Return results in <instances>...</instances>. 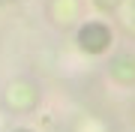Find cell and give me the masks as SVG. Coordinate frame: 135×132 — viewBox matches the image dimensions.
I'll return each mask as SVG.
<instances>
[{"label": "cell", "mask_w": 135, "mask_h": 132, "mask_svg": "<svg viewBox=\"0 0 135 132\" xmlns=\"http://www.w3.org/2000/svg\"><path fill=\"white\" fill-rule=\"evenodd\" d=\"M111 42H114V33H111V27L102 24V21H87V24L78 30V48L87 51V54L108 51Z\"/></svg>", "instance_id": "obj_1"}, {"label": "cell", "mask_w": 135, "mask_h": 132, "mask_svg": "<svg viewBox=\"0 0 135 132\" xmlns=\"http://www.w3.org/2000/svg\"><path fill=\"white\" fill-rule=\"evenodd\" d=\"M12 132H33V129H27V126H18V129H12Z\"/></svg>", "instance_id": "obj_2"}]
</instances>
